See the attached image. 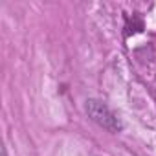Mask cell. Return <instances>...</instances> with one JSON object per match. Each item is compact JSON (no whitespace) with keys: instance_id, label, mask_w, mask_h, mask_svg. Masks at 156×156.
I'll list each match as a JSON object with an SVG mask.
<instances>
[{"instance_id":"obj_1","label":"cell","mask_w":156,"mask_h":156,"mask_svg":"<svg viewBox=\"0 0 156 156\" xmlns=\"http://www.w3.org/2000/svg\"><path fill=\"white\" fill-rule=\"evenodd\" d=\"M87 114L92 118V121H96L99 127H103L110 132H119L123 129L119 118L99 99H88L87 101Z\"/></svg>"}]
</instances>
